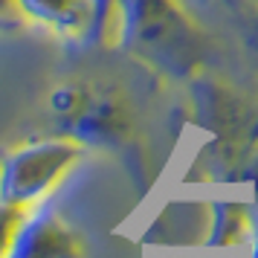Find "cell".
<instances>
[{
	"label": "cell",
	"mask_w": 258,
	"mask_h": 258,
	"mask_svg": "<svg viewBox=\"0 0 258 258\" xmlns=\"http://www.w3.org/2000/svg\"><path fill=\"white\" fill-rule=\"evenodd\" d=\"M49 107L64 125H70L76 142H119L131 131L125 99L105 84H61L49 96Z\"/></svg>",
	"instance_id": "cell-1"
},
{
	"label": "cell",
	"mask_w": 258,
	"mask_h": 258,
	"mask_svg": "<svg viewBox=\"0 0 258 258\" xmlns=\"http://www.w3.org/2000/svg\"><path fill=\"white\" fill-rule=\"evenodd\" d=\"M79 142L73 140H49L24 145L6 157L0 165V200L32 209L38 200L58 186L67 168L79 157Z\"/></svg>",
	"instance_id": "cell-2"
},
{
	"label": "cell",
	"mask_w": 258,
	"mask_h": 258,
	"mask_svg": "<svg viewBox=\"0 0 258 258\" xmlns=\"http://www.w3.org/2000/svg\"><path fill=\"white\" fill-rule=\"evenodd\" d=\"M6 258H82V246L55 212L38 206L24 218Z\"/></svg>",
	"instance_id": "cell-3"
},
{
	"label": "cell",
	"mask_w": 258,
	"mask_h": 258,
	"mask_svg": "<svg viewBox=\"0 0 258 258\" xmlns=\"http://www.w3.org/2000/svg\"><path fill=\"white\" fill-rule=\"evenodd\" d=\"M218 212L221 215H215V226H212L209 235L212 246H232L252 238V221H249L244 206L226 203V206H218Z\"/></svg>",
	"instance_id": "cell-4"
},
{
	"label": "cell",
	"mask_w": 258,
	"mask_h": 258,
	"mask_svg": "<svg viewBox=\"0 0 258 258\" xmlns=\"http://www.w3.org/2000/svg\"><path fill=\"white\" fill-rule=\"evenodd\" d=\"M26 215H29L26 206H18V203H9V200H0V258L9 255L15 235H18V229H21V223H24Z\"/></svg>",
	"instance_id": "cell-5"
},
{
	"label": "cell",
	"mask_w": 258,
	"mask_h": 258,
	"mask_svg": "<svg viewBox=\"0 0 258 258\" xmlns=\"http://www.w3.org/2000/svg\"><path fill=\"white\" fill-rule=\"evenodd\" d=\"M12 6H18V0H0V15H6Z\"/></svg>",
	"instance_id": "cell-6"
}]
</instances>
